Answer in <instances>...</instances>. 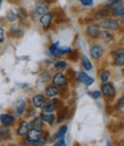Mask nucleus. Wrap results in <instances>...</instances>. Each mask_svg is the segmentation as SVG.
Segmentation results:
<instances>
[{
	"label": "nucleus",
	"mask_w": 124,
	"mask_h": 146,
	"mask_svg": "<svg viewBox=\"0 0 124 146\" xmlns=\"http://www.w3.org/2000/svg\"><path fill=\"white\" fill-rule=\"evenodd\" d=\"M53 67L57 68V70L66 68V67H67V62H65V60H56V62L53 63Z\"/></svg>",
	"instance_id": "nucleus-27"
},
{
	"label": "nucleus",
	"mask_w": 124,
	"mask_h": 146,
	"mask_svg": "<svg viewBox=\"0 0 124 146\" xmlns=\"http://www.w3.org/2000/svg\"><path fill=\"white\" fill-rule=\"evenodd\" d=\"M117 110H121V108H123L124 107V97L122 98V99H119V102L117 103Z\"/></svg>",
	"instance_id": "nucleus-33"
},
{
	"label": "nucleus",
	"mask_w": 124,
	"mask_h": 146,
	"mask_svg": "<svg viewBox=\"0 0 124 146\" xmlns=\"http://www.w3.org/2000/svg\"><path fill=\"white\" fill-rule=\"evenodd\" d=\"M40 119L42 120V122H47V123L51 124V123H53V121H55V115H53L52 113H46V112H43V113L40 115Z\"/></svg>",
	"instance_id": "nucleus-16"
},
{
	"label": "nucleus",
	"mask_w": 124,
	"mask_h": 146,
	"mask_svg": "<svg viewBox=\"0 0 124 146\" xmlns=\"http://www.w3.org/2000/svg\"><path fill=\"white\" fill-rule=\"evenodd\" d=\"M58 49H59V42H53L50 44L49 47V52L55 56V57H58Z\"/></svg>",
	"instance_id": "nucleus-24"
},
{
	"label": "nucleus",
	"mask_w": 124,
	"mask_h": 146,
	"mask_svg": "<svg viewBox=\"0 0 124 146\" xmlns=\"http://www.w3.org/2000/svg\"><path fill=\"white\" fill-rule=\"evenodd\" d=\"M47 102H48L47 98H46L44 96H42V95H34L33 98H32V104H33V106L36 107V108L43 107Z\"/></svg>",
	"instance_id": "nucleus-7"
},
{
	"label": "nucleus",
	"mask_w": 124,
	"mask_h": 146,
	"mask_svg": "<svg viewBox=\"0 0 124 146\" xmlns=\"http://www.w3.org/2000/svg\"><path fill=\"white\" fill-rule=\"evenodd\" d=\"M6 18H7L9 22H16V21L18 19L17 11H15V10H13V9L7 10V13H6Z\"/></svg>",
	"instance_id": "nucleus-18"
},
{
	"label": "nucleus",
	"mask_w": 124,
	"mask_h": 146,
	"mask_svg": "<svg viewBox=\"0 0 124 146\" xmlns=\"http://www.w3.org/2000/svg\"><path fill=\"white\" fill-rule=\"evenodd\" d=\"M101 92L109 97V98H113L115 96V89H114V86L109 82H105L102 86H101Z\"/></svg>",
	"instance_id": "nucleus-6"
},
{
	"label": "nucleus",
	"mask_w": 124,
	"mask_h": 146,
	"mask_svg": "<svg viewBox=\"0 0 124 146\" xmlns=\"http://www.w3.org/2000/svg\"><path fill=\"white\" fill-rule=\"evenodd\" d=\"M77 80L85 86H91L93 83V78L88 75L85 72H78L77 73Z\"/></svg>",
	"instance_id": "nucleus-10"
},
{
	"label": "nucleus",
	"mask_w": 124,
	"mask_h": 146,
	"mask_svg": "<svg viewBox=\"0 0 124 146\" xmlns=\"http://www.w3.org/2000/svg\"><path fill=\"white\" fill-rule=\"evenodd\" d=\"M107 146H113V145H111V143H110V141H107Z\"/></svg>",
	"instance_id": "nucleus-36"
},
{
	"label": "nucleus",
	"mask_w": 124,
	"mask_h": 146,
	"mask_svg": "<svg viewBox=\"0 0 124 146\" xmlns=\"http://www.w3.org/2000/svg\"><path fill=\"white\" fill-rule=\"evenodd\" d=\"M123 0H107V2L105 3V6L107 8H111V9H116L119 6H122Z\"/></svg>",
	"instance_id": "nucleus-17"
},
{
	"label": "nucleus",
	"mask_w": 124,
	"mask_h": 146,
	"mask_svg": "<svg viewBox=\"0 0 124 146\" xmlns=\"http://www.w3.org/2000/svg\"><path fill=\"white\" fill-rule=\"evenodd\" d=\"M66 131H67V125H63V127H61V128L53 135L52 139H59V138H63V137L65 136Z\"/></svg>",
	"instance_id": "nucleus-26"
},
{
	"label": "nucleus",
	"mask_w": 124,
	"mask_h": 146,
	"mask_svg": "<svg viewBox=\"0 0 124 146\" xmlns=\"http://www.w3.org/2000/svg\"><path fill=\"white\" fill-rule=\"evenodd\" d=\"M2 1H3V0H0V6H1V3H2Z\"/></svg>",
	"instance_id": "nucleus-37"
},
{
	"label": "nucleus",
	"mask_w": 124,
	"mask_h": 146,
	"mask_svg": "<svg viewBox=\"0 0 124 146\" xmlns=\"http://www.w3.org/2000/svg\"><path fill=\"white\" fill-rule=\"evenodd\" d=\"M25 111H26V103H25V100H18L16 103V106H15V112L18 115H22Z\"/></svg>",
	"instance_id": "nucleus-15"
},
{
	"label": "nucleus",
	"mask_w": 124,
	"mask_h": 146,
	"mask_svg": "<svg viewBox=\"0 0 124 146\" xmlns=\"http://www.w3.org/2000/svg\"><path fill=\"white\" fill-rule=\"evenodd\" d=\"M74 146H80V145H78V144H75V145H74Z\"/></svg>",
	"instance_id": "nucleus-38"
},
{
	"label": "nucleus",
	"mask_w": 124,
	"mask_h": 146,
	"mask_svg": "<svg viewBox=\"0 0 124 146\" xmlns=\"http://www.w3.org/2000/svg\"><path fill=\"white\" fill-rule=\"evenodd\" d=\"M78 1L84 7H91L93 5V0H78Z\"/></svg>",
	"instance_id": "nucleus-31"
},
{
	"label": "nucleus",
	"mask_w": 124,
	"mask_h": 146,
	"mask_svg": "<svg viewBox=\"0 0 124 146\" xmlns=\"http://www.w3.org/2000/svg\"><path fill=\"white\" fill-rule=\"evenodd\" d=\"M114 64L116 66H124V51L123 50H117L114 54Z\"/></svg>",
	"instance_id": "nucleus-12"
},
{
	"label": "nucleus",
	"mask_w": 124,
	"mask_h": 146,
	"mask_svg": "<svg viewBox=\"0 0 124 146\" xmlns=\"http://www.w3.org/2000/svg\"><path fill=\"white\" fill-rule=\"evenodd\" d=\"M53 146H66V143H65V140H64V137H63V138H59V139L55 143Z\"/></svg>",
	"instance_id": "nucleus-32"
},
{
	"label": "nucleus",
	"mask_w": 124,
	"mask_h": 146,
	"mask_svg": "<svg viewBox=\"0 0 124 146\" xmlns=\"http://www.w3.org/2000/svg\"><path fill=\"white\" fill-rule=\"evenodd\" d=\"M25 144L27 146H42V145L46 144V138H41L39 140H28V139H26Z\"/></svg>",
	"instance_id": "nucleus-19"
},
{
	"label": "nucleus",
	"mask_w": 124,
	"mask_h": 146,
	"mask_svg": "<svg viewBox=\"0 0 124 146\" xmlns=\"http://www.w3.org/2000/svg\"><path fill=\"white\" fill-rule=\"evenodd\" d=\"M0 122H1L3 125L8 127V125H11V124L15 122V117H14L13 115H10V114L3 113V114L0 115Z\"/></svg>",
	"instance_id": "nucleus-13"
},
{
	"label": "nucleus",
	"mask_w": 124,
	"mask_h": 146,
	"mask_svg": "<svg viewBox=\"0 0 124 146\" xmlns=\"http://www.w3.org/2000/svg\"><path fill=\"white\" fill-rule=\"evenodd\" d=\"M30 128H31V124L27 121H22L19 123L18 128H17V133L19 136H26L27 132H28V130H30Z\"/></svg>",
	"instance_id": "nucleus-11"
},
{
	"label": "nucleus",
	"mask_w": 124,
	"mask_h": 146,
	"mask_svg": "<svg viewBox=\"0 0 124 146\" xmlns=\"http://www.w3.org/2000/svg\"><path fill=\"white\" fill-rule=\"evenodd\" d=\"M85 32H86V34H88L89 36H91V38H93V39H94V38H98L99 32H100L99 25H97V24H89V25L86 26Z\"/></svg>",
	"instance_id": "nucleus-8"
},
{
	"label": "nucleus",
	"mask_w": 124,
	"mask_h": 146,
	"mask_svg": "<svg viewBox=\"0 0 124 146\" xmlns=\"http://www.w3.org/2000/svg\"><path fill=\"white\" fill-rule=\"evenodd\" d=\"M10 137V130L3 125V127H0V140L1 139H8Z\"/></svg>",
	"instance_id": "nucleus-20"
},
{
	"label": "nucleus",
	"mask_w": 124,
	"mask_h": 146,
	"mask_svg": "<svg viewBox=\"0 0 124 146\" xmlns=\"http://www.w3.org/2000/svg\"><path fill=\"white\" fill-rule=\"evenodd\" d=\"M108 79H109V72L108 71H102L100 73V80L105 83V82H108Z\"/></svg>",
	"instance_id": "nucleus-30"
},
{
	"label": "nucleus",
	"mask_w": 124,
	"mask_h": 146,
	"mask_svg": "<svg viewBox=\"0 0 124 146\" xmlns=\"http://www.w3.org/2000/svg\"><path fill=\"white\" fill-rule=\"evenodd\" d=\"M26 136H27L26 139H28V140H39L41 138H44L46 137V133L41 129H34V128H32V129L28 130V132H27Z\"/></svg>",
	"instance_id": "nucleus-3"
},
{
	"label": "nucleus",
	"mask_w": 124,
	"mask_h": 146,
	"mask_svg": "<svg viewBox=\"0 0 124 146\" xmlns=\"http://www.w3.org/2000/svg\"><path fill=\"white\" fill-rule=\"evenodd\" d=\"M98 38L102 39V40H104V41H106V42H108V41H111V40H113V35H111L108 31H100V32H99Z\"/></svg>",
	"instance_id": "nucleus-21"
},
{
	"label": "nucleus",
	"mask_w": 124,
	"mask_h": 146,
	"mask_svg": "<svg viewBox=\"0 0 124 146\" xmlns=\"http://www.w3.org/2000/svg\"><path fill=\"white\" fill-rule=\"evenodd\" d=\"M52 83L56 87H65L67 84V78L61 72H57L52 76Z\"/></svg>",
	"instance_id": "nucleus-4"
},
{
	"label": "nucleus",
	"mask_w": 124,
	"mask_h": 146,
	"mask_svg": "<svg viewBox=\"0 0 124 146\" xmlns=\"http://www.w3.org/2000/svg\"><path fill=\"white\" fill-rule=\"evenodd\" d=\"M44 92H46V96H48V97H56L58 94H59V89H58V87H56V86H48L47 88H46V90H44Z\"/></svg>",
	"instance_id": "nucleus-14"
},
{
	"label": "nucleus",
	"mask_w": 124,
	"mask_h": 146,
	"mask_svg": "<svg viewBox=\"0 0 124 146\" xmlns=\"http://www.w3.org/2000/svg\"><path fill=\"white\" fill-rule=\"evenodd\" d=\"M3 40H5V30L0 26V43L3 42Z\"/></svg>",
	"instance_id": "nucleus-34"
},
{
	"label": "nucleus",
	"mask_w": 124,
	"mask_h": 146,
	"mask_svg": "<svg viewBox=\"0 0 124 146\" xmlns=\"http://www.w3.org/2000/svg\"><path fill=\"white\" fill-rule=\"evenodd\" d=\"M100 27H102L105 31H116L119 29V24L116 19H113V18H106V19H102L100 25Z\"/></svg>",
	"instance_id": "nucleus-1"
},
{
	"label": "nucleus",
	"mask_w": 124,
	"mask_h": 146,
	"mask_svg": "<svg viewBox=\"0 0 124 146\" xmlns=\"http://www.w3.org/2000/svg\"><path fill=\"white\" fill-rule=\"evenodd\" d=\"M47 10H48V3L46 1H41V2H39V3L35 5V7L33 9V16L40 18L43 14L48 13Z\"/></svg>",
	"instance_id": "nucleus-2"
},
{
	"label": "nucleus",
	"mask_w": 124,
	"mask_h": 146,
	"mask_svg": "<svg viewBox=\"0 0 124 146\" xmlns=\"http://www.w3.org/2000/svg\"><path fill=\"white\" fill-rule=\"evenodd\" d=\"M0 8H1V6H0Z\"/></svg>",
	"instance_id": "nucleus-40"
},
{
	"label": "nucleus",
	"mask_w": 124,
	"mask_h": 146,
	"mask_svg": "<svg viewBox=\"0 0 124 146\" xmlns=\"http://www.w3.org/2000/svg\"><path fill=\"white\" fill-rule=\"evenodd\" d=\"M30 124H31V127L34 128V129H42L43 122H42V120L40 119V116H38V117H34L33 121H32Z\"/></svg>",
	"instance_id": "nucleus-25"
},
{
	"label": "nucleus",
	"mask_w": 124,
	"mask_h": 146,
	"mask_svg": "<svg viewBox=\"0 0 124 146\" xmlns=\"http://www.w3.org/2000/svg\"><path fill=\"white\" fill-rule=\"evenodd\" d=\"M90 95H91L93 98H99V97H100V92H99V91H91Z\"/></svg>",
	"instance_id": "nucleus-35"
},
{
	"label": "nucleus",
	"mask_w": 124,
	"mask_h": 146,
	"mask_svg": "<svg viewBox=\"0 0 124 146\" xmlns=\"http://www.w3.org/2000/svg\"><path fill=\"white\" fill-rule=\"evenodd\" d=\"M53 19V13H46L40 17V24L44 30H48L52 23Z\"/></svg>",
	"instance_id": "nucleus-5"
},
{
	"label": "nucleus",
	"mask_w": 124,
	"mask_h": 146,
	"mask_svg": "<svg viewBox=\"0 0 124 146\" xmlns=\"http://www.w3.org/2000/svg\"><path fill=\"white\" fill-rule=\"evenodd\" d=\"M102 51H104V49L100 44H92L90 48V55L94 59H99L102 56Z\"/></svg>",
	"instance_id": "nucleus-9"
},
{
	"label": "nucleus",
	"mask_w": 124,
	"mask_h": 146,
	"mask_svg": "<svg viewBox=\"0 0 124 146\" xmlns=\"http://www.w3.org/2000/svg\"><path fill=\"white\" fill-rule=\"evenodd\" d=\"M9 33L11 35H14V36H17V38H19L20 35H23V31L19 30V27H11Z\"/></svg>",
	"instance_id": "nucleus-28"
},
{
	"label": "nucleus",
	"mask_w": 124,
	"mask_h": 146,
	"mask_svg": "<svg viewBox=\"0 0 124 146\" xmlns=\"http://www.w3.org/2000/svg\"><path fill=\"white\" fill-rule=\"evenodd\" d=\"M111 14L114 16H124V6H119L116 9H113Z\"/></svg>",
	"instance_id": "nucleus-29"
},
{
	"label": "nucleus",
	"mask_w": 124,
	"mask_h": 146,
	"mask_svg": "<svg viewBox=\"0 0 124 146\" xmlns=\"http://www.w3.org/2000/svg\"><path fill=\"white\" fill-rule=\"evenodd\" d=\"M10 146H17V145H10Z\"/></svg>",
	"instance_id": "nucleus-39"
},
{
	"label": "nucleus",
	"mask_w": 124,
	"mask_h": 146,
	"mask_svg": "<svg viewBox=\"0 0 124 146\" xmlns=\"http://www.w3.org/2000/svg\"><path fill=\"white\" fill-rule=\"evenodd\" d=\"M81 62H82V65H83V67H84L85 71L92 70V64H91L90 59H89L86 56H82V57H81Z\"/></svg>",
	"instance_id": "nucleus-22"
},
{
	"label": "nucleus",
	"mask_w": 124,
	"mask_h": 146,
	"mask_svg": "<svg viewBox=\"0 0 124 146\" xmlns=\"http://www.w3.org/2000/svg\"><path fill=\"white\" fill-rule=\"evenodd\" d=\"M56 108V105H55V102L53 100H50V102H47L43 106V112L46 113H51L52 111H55Z\"/></svg>",
	"instance_id": "nucleus-23"
}]
</instances>
